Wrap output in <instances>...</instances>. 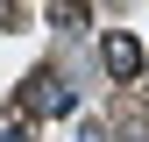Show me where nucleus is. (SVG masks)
<instances>
[{
	"instance_id": "1",
	"label": "nucleus",
	"mask_w": 149,
	"mask_h": 142,
	"mask_svg": "<svg viewBox=\"0 0 149 142\" xmlns=\"http://www.w3.org/2000/svg\"><path fill=\"white\" fill-rule=\"evenodd\" d=\"M57 114H71V85L43 64V71H29V78H22V93H14L7 121H14V128H29V121H57Z\"/></svg>"
},
{
	"instance_id": "3",
	"label": "nucleus",
	"mask_w": 149,
	"mask_h": 142,
	"mask_svg": "<svg viewBox=\"0 0 149 142\" xmlns=\"http://www.w3.org/2000/svg\"><path fill=\"white\" fill-rule=\"evenodd\" d=\"M50 22H57V29H85L92 7H85V0H50Z\"/></svg>"
},
{
	"instance_id": "5",
	"label": "nucleus",
	"mask_w": 149,
	"mask_h": 142,
	"mask_svg": "<svg viewBox=\"0 0 149 142\" xmlns=\"http://www.w3.org/2000/svg\"><path fill=\"white\" fill-rule=\"evenodd\" d=\"M0 29H14V0H0Z\"/></svg>"
},
{
	"instance_id": "4",
	"label": "nucleus",
	"mask_w": 149,
	"mask_h": 142,
	"mask_svg": "<svg viewBox=\"0 0 149 142\" xmlns=\"http://www.w3.org/2000/svg\"><path fill=\"white\" fill-rule=\"evenodd\" d=\"M78 142H114V135H107L100 121H85V128H78Z\"/></svg>"
},
{
	"instance_id": "2",
	"label": "nucleus",
	"mask_w": 149,
	"mask_h": 142,
	"mask_svg": "<svg viewBox=\"0 0 149 142\" xmlns=\"http://www.w3.org/2000/svg\"><path fill=\"white\" fill-rule=\"evenodd\" d=\"M100 64H107V78H114V85H135L142 78V43H135V36H128V29H114V36H107V43H100Z\"/></svg>"
}]
</instances>
